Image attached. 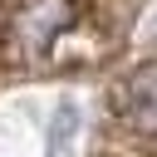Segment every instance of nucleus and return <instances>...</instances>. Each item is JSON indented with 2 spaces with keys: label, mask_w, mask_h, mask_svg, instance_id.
I'll return each mask as SVG.
<instances>
[{
  "label": "nucleus",
  "mask_w": 157,
  "mask_h": 157,
  "mask_svg": "<svg viewBox=\"0 0 157 157\" xmlns=\"http://www.w3.org/2000/svg\"><path fill=\"white\" fill-rule=\"evenodd\" d=\"M128 123L142 132H157V64L132 74L128 83Z\"/></svg>",
  "instance_id": "obj_1"
}]
</instances>
